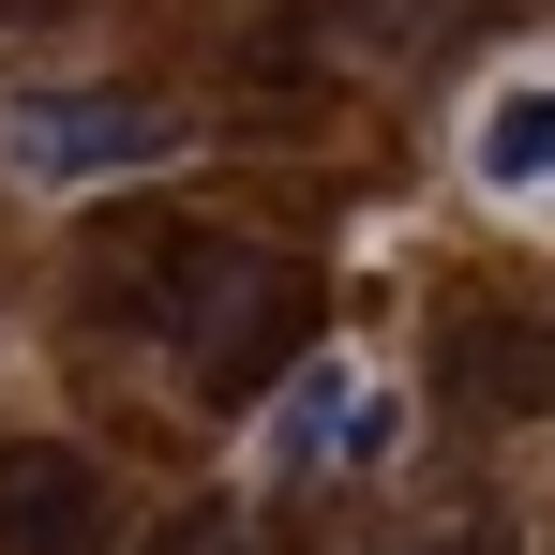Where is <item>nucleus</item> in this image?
<instances>
[{
	"label": "nucleus",
	"instance_id": "f257e3e1",
	"mask_svg": "<svg viewBox=\"0 0 555 555\" xmlns=\"http://www.w3.org/2000/svg\"><path fill=\"white\" fill-rule=\"evenodd\" d=\"M105 300H120L151 346H181V375L210 405L271 390V375L300 361V331H315V271L271 256V241H241V225H151L135 271H105Z\"/></svg>",
	"mask_w": 555,
	"mask_h": 555
},
{
	"label": "nucleus",
	"instance_id": "f03ea898",
	"mask_svg": "<svg viewBox=\"0 0 555 555\" xmlns=\"http://www.w3.org/2000/svg\"><path fill=\"white\" fill-rule=\"evenodd\" d=\"M0 151H15V181H120V166H166L181 151V105L151 91H30L15 120H0Z\"/></svg>",
	"mask_w": 555,
	"mask_h": 555
},
{
	"label": "nucleus",
	"instance_id": "7ed1b4c3",
	"mask_svg": "<svg viewBox=\"0 0 555 555\" xmlns=\"http://www.w3.org/2000/svg\"><path fill=\"white\" fill-rule=\"evenodd\" d=\"M0 555H105V465L61 436L0 451Z\"/></svg>",
	"mask_w": 555,
	"mask_h": 555
},
{
	"label": "nucleus",
	"instance_id": "20e7f679",
	"mask_svg": "<svg viewBox=\"0 0 555 555\" xmlns=\"http://www.w3.org/2000/svg\"><path fill=\"white\" fill-rule=\"evenodd\" d=\"M436 375H451V405H495V421H526V405H555V331H541V315H451Z\"/></svg>",
	"mask_w": 555,
	"mask_h": 555
},
{
	"label": "nucleus",
	"instance_id": "39448f33",
	"mask_svg": "<svg viewBox=\"0 0 555 555\" xmlns=\"http://www.w3.org/2000/svg\"><path fill=\"white\" fill-rule=\"evenodd\" d=\"M390 421H405V405H390L375 375H300L285 421H271V465H375V451H390Z\"/></svg>",
	"mask_w": 555,
	"mask_h": 555
},
{
	"label": "nucleus",
	"instance_id": "423d86ee",
	"mask_svg": "<svg viewBox=\"0 0 555 555\" xmlns=\"http://www.w3.org/2000/svg\"><path fill=\"white\" fill-rule=\"evenodd\" d=\"M451 15H465V0H285V46L315 30L331 61H421Z\"/></svg>",
	"mask_w": 555,
	"mask_h": 555
},
{
	"label": "nucleus",
	"instance_id": "0eeeda50",
	"mask_svg": "<svg viewBox=\"0 0 555 555\" xmlns=\"http://www.w3.org/2000/svg\"><path fill=\"white\" fill-rule=\"evenodd\" d=\"M465 166H480V195H541V181H555V76H526V91L480 105Z\"/></svg>",
	"mask_w": 555,
	"mask_h": 555
},
{
	"label": "nucleus",
	"instance_id": "6e6552de",
	"mask_svg": "<svg viewBox=\"0 0 555 555\" xmlns=\"http://www.w3.org/2000/svg\"><path fill=\"white\" fill-rule=\"evenodd\" d=\"M151 555H256V526H241V511H166Z\"/></svg>",
	"mask_w": 555,
	"mask_h": 555
},
{
	"label": "nucleus",
	"instance_id": "1a4fd4ad",
	"mask_svg": "<svg viewBox=\"0 0 555 555\" xmlns=\"http://www.w3.org/2000/svg\"><path fill=\"white\" fill-rule=\"evenodd\" d=\"M405 555H495V526H436V541H405Z\"/></svg>",
	"mask_w": 555,
	"mask_h": 555
},
{
	"label": "nucleus",
	"instance_id": "9d476101",
	"mask_svg": "<svg viewBox=\"0 0 555 555\" xmlns=\"http://www.w3.org/2000/svg\"><path fill=\"white\" fill-rule=\"evenodd\" d=\"M0 15H61V0H0Z\"/></svg>",
	"mask_w": 555,
	"mask_h": 555
}]
</instances>
